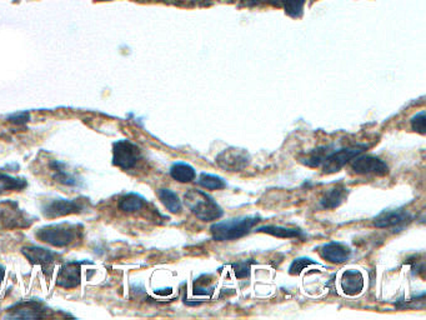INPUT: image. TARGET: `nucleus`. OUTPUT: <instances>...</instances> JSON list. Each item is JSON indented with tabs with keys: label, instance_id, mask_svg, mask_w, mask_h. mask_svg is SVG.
<instances>
[{
	"label": "nucleus",
	"instance_id": "b1692460",
	"mask_svg": "<svg viewBox=\"0 0 426 320\" xmlns=\"http://www.w3.org/2000/svg\"><path fill=\"white\" fill-rule=\"evenodd\" d=\"M54 179L68 186H76L79 184V181H78L76 176L69 174L68 172H65L64 168L57 170V173L54 174Z\"/></svg>",
	"mask_w": 426,
	"mask_h": 320
},
{
	"label": "nucleus",
	"instance_id": "f03ea898",
	"mask_svg": "<svg viewBox=\"0 0 426 320\" xmlns=\"http://www.w3.org/2000/svg\"><path fill=\"white\" fill-rule=\"evenodd\" d=\"M259 221V216H244L238 219L218 221L211 227V235L216 242H229L243 238Z\"/></svg>",
	"mask_w": 426,
	"mask_h": 320
},
{
	"label": "nucleus",
	"instance_id": "a878e982",
	"mask_svg": "<svg viewBox=\"0 0 426 320\" xmlns=\"http://www.w3.org/2000/svg\"><path fill=\"white\" fill-rule=\"evenodd\" d=\"M311 264H315V263L313 262L309 258H298L292 263V265L289 268V273L292 274V275H298L303 272L304 269L308 268Z\"/></svg>",
	"mask_w": 426,
	"mask_h": 320
},
{
	"label": "nucleus",
	"instance_id": "423d86ee",
	"mask_svg": "<svg viewBox=\"0 0 426 320\" xmlns=\"http://www.w3.org/2000/svg\"><path fill=\"white\" fill-rule=\"evenodd\" d=\"M50 309L39 300H25L8 309L6 319H39L47 316Z\"/></svg>",
	"mask_w": 426,
	"mask_h": 320
},
{
	"label": "nucleus",
	"instance_id": "412c9836",
	"mask_svg": "<svg viewBox=\"0 0 426 320\" xmlns=\"http://www.w3.org/2000/svg\"><path fill=\"white\" fill-rule=\"evenodd\" d=\"M27 186V181L22 178H13L0 173V194L9 190H22Z\"/></svg>",
	"mask_w": 426,
	"mask_h": 320
},
{
	"label": "nucleus",
	"instance_id": "6e6552de",
	"mask_svg": "<svg viewBox=\"0 0 426 320\" xmlns=\"http://www.w3.org/2000/svg\"><path fill=\"white\" fill-rule=\"evenodd\" d=\"M368 146H350V148H344L339 152L333 153L330 155H327L325 162H324V167H322V172L325 174H333L336 173L340 169L344 168L346 164L349 163L350 160H353L354 158L360 155Z\"/></svg>",
	"mask_w": 426,
	"mask_h": 320
},
{
	"label": "nucleus",
	"instance_id": "0eeeda50",
	"mask_svg": "<svg viewBox=\"0 0 426 320\" xmlns=\"http://www.w3.org/2000/svg\"><path fill=\"white\" fill-rule=\"evenodd\" d=\"M251 158L246 149L229 148L216 157V164L225 172H240L250 164Z\"/></svg>",
	"mask_w": 426,
	"mask_h": 320
},
{
	"label": "nucleus",
	"instance_id": "bb28decb",
	"mask_svg": "<svg viewBox=\"0 0 426 320\" xmlns=\"http://www.w3.org/2000/svg\"><path fill=\"white\" fill-rule=\"evenodd\" d=\"M234 273L236 278L244 279L250 275V263L241 262L234 265Z\"/></svg>",
	"mask_w": 426,
	"mask_h": 320
},
{
	"label": "nucleus",
	"instance_id": "393cba45",
	"mask_svg": "<svg viewBox=\"0 0 426 320\" xmlns=\"http://www.w3.org/2000/svg\"><path fill=\"white\" fill-rule=\"evenodd\" d=\"M411 128L419 134H425L426 133V117L425 111H420L416 116L411 118Z\"/></svg>",
	"mask_w": 426,
	"mask_h": 320
},
{
	"label": "nucleus",
	"instance_id": "7ed1b4c3",
	"mask_svg": "<svg viewBox=\"0 0 426 320\" xmlns=\"http://www.w3.org/2000/svg\"><path fill=\"white\" fill-rule=\"evenodd\" d=\"M184 200H185L187 208L200 221H218L224 214L219 204L216 203L209 194H206L203 190H195V189L189 190L184 195Z\"/></svg>",
	"mask_w": 426,
	"mask_h": 320
},
{
	"label": "nucleus",
	"instance_id": "a211bd4d",
	"mask_svg": "<svg viewBox=\"0 0 426 320\" xmlns=\"http://www.w3.org/2000/svg\"><path fill=\"white\" fill-rule=\"evenodd\" d=\"M144 203H145V200L141 195L136 193H129L119 200V209L123 210L125 213H132V211L141 210L144 207Z\"/></svg>",
	"mask_w": 426,
	"mask_h": 320
},
{
	"label": "nucleus",
	"instance_id": "ddd939ff",
	"mask_svg": "<svg viewBox=\"0 0 426 320\" xmlns=\"http://www.w3.org/2000/svg\"><path fill=\"white\" fill-rule=\"evenodd\" d=\"M340 288L346 295L354 297L364 289V275L359 270H344L340 278Z\"/></svg>",
	"mask_w": 426,
	"mask_h": 320
},
{
	"label": "nucleus",
	"instance_id": "f3484780",
	"mask_svg": "<svg viewBox=\"0 0 426 320\" xmlns=\"http://www.w3.org/2000/svg\"><path fill=\"white\" fill-rule=\"evenodd\" d=\"M170 175L174 181L179 183H189L194 181L197 173L195 169L187 163H176L173 164V167L170 168Z\"/></svg>",
	"mask_w": 426,
	"mask_h": 320
},
{
	"label": "nucleus",
	"instance_id": "7c9ffc66",
	"mask_svg": "<svg viewBox=\"0 0 426 320\" xmlns=\"http://www.w3.org/2000/svg\"><path fill=\"white\" fill-rule=\"evenodd\" d=\"M97 1H109V0H97Z\"/></svg>",
	"mask_w": 426,
	"mask_h": 320
},
{
	"label": "nucleus",
	"instance_id": "c756f323",
	"mask_svg": "<svg viewBox=\"0 0 426 320\" xmlns=\"http://www.w3.org/2000/svg\"><path fill=\"white\" fill-rule=\"evenodd\" d=\"M248 1H253V3H255V1H257V0H248Z\"/></svg>",
	"mask_w": 426,
	"mask_h": 320
},
{
	"label": "nucleus",
	"instance_id": "cd10ccee",
	"mask_svg": "<svg viewBox=\"0 0 426 320\" xmlns=\"http://www.w3.org/2000/svg\"><path fill=\"white\" fill-rule=\"evenodd\" d=\"M8 120L14 124V125H24L30 120V114L28 111H20V113H15L10 117L8 118Z\"/></svg>",
	"mask_w": 426,
	"mask_h": 320
},
{
	"label": "nucleus",
	"instance_id": "1a4fd4ad",
	"mask_svg": "<svg viewBox=\"0 0 426 320\" xmlns=\"http://www.w3.org/2000/svg\"><path fill=\"white\" fill-rule=\"evenodd\" d=\"M83 204L80 199H53L49 203L44 204L41 211L43 216L48 219H57L60 216H66L69 214H76L82 211Z\"/></svg>",
	"mask_w": 426,
	"mask_h": 320
},
{
	"label": "nucleus",
	"instance_id": "39448f33",
	"mask_svg": "<svg viewBox=\"0 0 426 320\" xmlns=\"http://www.w3.org/2000/svg\"><path fill=\"white\" fill-rule=\"evenodd\" d=\"M141 158V149L129 140H119L113 146V164L124 170L134 168Z\"/></svg>",
	"mask_w": 426,
	"mask_h": 320
},
{
	"label": "nucleus",
	"instance_id": "f257e3e1",
	"mask_svg": "<svg viewBox=\"0 0 426 320\" xmlns=\"http://www.w3.org/2000/svg\"><path fill=\"white\" fill-rule=\"evenodd\" d=\"M82 230L83 227L79 224L58 223L38 229L36 237L43 243H47L52 246L65 248L82 239Z\"/></svg>",
	"mask_w": 426,
	"mask_h": 320
},
{
	"label": "nucleus",
	"instance_id": "9d476101",
	"mask_svg": "<svg viewBox=\"0 0 426 320\" xmlns=\"http://www.w3.org/2000/svg\"><path fill=\"white\" fill-rule=\"evenodd\" d=\"M351 169L355 174L360 175L373 174L376 176H384L389 173L388 164L373 155L355 157L354 162L351 163Z\"/></svg>",
	"mask_w": 426,
	"mask_h": 320
},
{
	"label": "nucleus",
	"instance_id": "20e7f679",
	"mask_svg": "<svg viewBox=\"0 0 426 320\" xmlns=\"http://www.w3.org/2000/svg\"><path fill=\"white\" fill-rule=\"evenodd\" d=\"M33 224L30 218L23 209L19 208V204L14 200L0 202V228L6 230L13 229H25Z\"/></svg>",
	"mask_w": 426,
	"mask_h": 320
},
{
	"label": "nucleus",
	"instance_id": "c85d7f7f",
	"mask_svg": "<svg viewBox=\"0 0 426 320\" xmlns=\"http://www.w3.org/2000/svg\"><path fill=\"white\" fill-rule=\"evenodd\" d=\"M269 1H270L271 4H274V6H281V4H283L284 0H269Z\"/></svg>",
	"mask_w": 426,
	"mask_h": 320
},
{
	"label": "nucleus",
	"instance_id": "9b49d317",
	"mask_svg": "<svg viewBox=\"0 0 426 320\" xmlns=\"http://www.w3.org/2000/svg\"><path fill=\"white\" fill-rule=\"evenodd\" d=\"M23 256L34 265H41L43 272L48 275V272L52 270L54 262L57 260L58 254L54 251L41 248V246H24L22 249Z\"/></svg>",
	"mask_w": 426,
	"mask_h": 320
},
{
	"label": "nucleus",
	"instance_id": "dca6fc26",
	"mask_svg": "<svg viewBox=\"0 0 426 320\" xmlns=\"http://www.w3.org/2000/svg\"><path fill=\"white\" fill-rule=\"evenodd\" d=\"M411 216L408 213L402 210H394V211H384L375 219V225L378 228H390L399 225L402 223L410 221Z\"/></svg>",
	"mask_w": 426,
	"mask_h": 320
},
{
	"label": "nucleus",
	"instance_id": "4be33fe9",
	"mask_svg": "<svg viewBox=\"0 0 426 320\" xmlns=\"http://www.w3.org/2000/svg\"><path fill=\"white\" fill-rule=\"evenodd\" d=\"M198 183L199 186H203L204 189H209V190H220V189H224L227 186V183L220 176L206 174V173L200 174Z\"/></svg>",
	"mask_w": 426,
	"mask_h": 320
},
{
	"label": "nucleus",
	"instance_id": "6ab92c4d",
	"mask_svg": "<svg viewBox=\"0 0 426 320\" xmlns=\"http://www.w3.org/2000/svg\"><path fill=\"white\" fill-rule=\"evenodd\" d=\"M158 197L160 199V202L163 203L164 207L169 210L170 213H173V214L180 213V199L173 190H170V189H160L158 192Z\"/></svg>",
	"mask_w": 426,
	"mask_h": 320
},
{
	"label": "nucleus",
	"instance_id": "f8f14e48",
	"mask_svg": "<svg viewBox=\"0 0 426 320\" xmlns=\"http://www.w3.org/2000/svg\"><path fill=\"white\" fill-rule=\"evenodd\" d=\"M85 262L65 263L60 268L57 284L64 289H76L82 283V265Z\"/></svg>",
	"mask_w": 426,
	"mask_h": 320
},
{
	"label": "nucleus",
	"instance_id": "2eb2a0df",
	"mask_svg": "<svg viewBox=\"0 0 426 320\" xmlns=\"http://www.w3.org/2000/svg\"><path fill=\"white\" fill-rule=\"evenodd\" d=\"M348 197V189L343 186H336L329 189L325 195L321 198L320 205L322 209H335L344 202Z\"/></svg>",
	"mask_w": 426,
	"mask_h": 320
},
{
	"label": "nucleus",
	"instance_id": "4468645a",
	"mask_svg": "<svg viewBox=\"0 0 426 320\" xmlns=\"http://www.w3.org/2000/svg\"><path fill=\"white\" fill-rule=\"evenodd\" d=\"M320 254L327 262L341 264L350 258L351 251L349 246H346L343 243L332 242L329 244L321 246Z\"/></svg>",
	"mask_w": 426,
	"mask_h": 320
},
{
	"label": "nucleus",
	"instance_id": "aec40b11",
	"mask_svg": "<svg viewBox=\"0 0 426 320\" xmlns=\"http://www.w3.org/2000/svg\"><path fill=\"white\" fill-rule=\"evenodd\" d=\"M257 232L260 233L270 234L276 238H301L303 233L299 229H289V228L275 227V225H267L257 229Z\"/></svg>",
	"mask_w": 426,
	"mask_h": 320
},
{
	"label": "nucleus",
	"instance_id": "5701e85b",
	"mask_svg": "<svg viewBox=\"0 0 426 320\" xmlns=\"http://www.w3.org/2000/svg\"><path fill=\"white\" fill-rule=\"evenodd\" d=\"M306 0H284L283 6L285 13L292 18H300L303 15L304 6Z\"/></svg>",
	"mask_w": 426,
	"mask_h": 320
}]
</instances>
